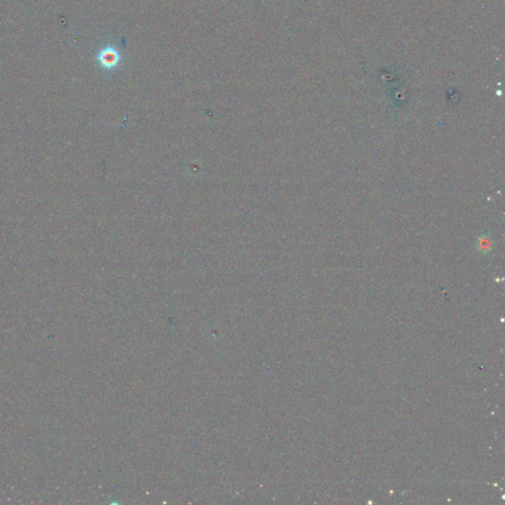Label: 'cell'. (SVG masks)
I'll return each instance as SVG.
<instances>
[{
	"label": "cell",
	"instance_id": "cell-1",
	"mask_svg": "<svg viewBox=\"0 0 505 505\" xmlns=\"http://www.w3.org/2000/svg\"><path fill=\"white\" fill-rule=\"evenodd\" d=\"M121 59V54L115 47H108L99 54L101 66L108 70L119 67Z\"/></svg>",
	"mask_w": 505,
	"mask_h": 505
}]
</instances>
